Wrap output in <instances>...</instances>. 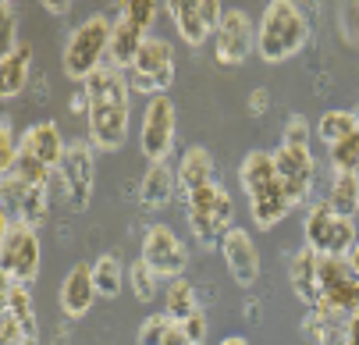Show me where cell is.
<instances>
[{
  "label": "cell",
  "instance_id": "12",
  "mask_svg": "<svg viewBox=\"0 0 359 345\" xmlns=\"http://www.w3.org/2000/svg\"><path fill=\"white\" fill-rule=\"evenodd\" d=\"M142 260L157 271L161 278L178 281L189 267V250L168 224H149L142 235Z\"/></svg>",
  "mask_w": 359,
  "mask_h": 345
},
{
  "label": "cell",
  "instance_id": "21",
  "mask_svg": "<svg viewBox=\"0 0 359 345\" xmlns=\"http://www.w3.org/2000/svg\"><path fill=\"white\" fill-rule=\"evenodd\" d=\"M203 185H214V157H210V150H203V146H192V150H185L182 161H178V189L189 196Z\"/></svg>",
  "mask_w": 359,
  "mask_h": 345
},
{
  "label": "cell",
  "instance_id": "15",
  "mask_svg": "<svg viewBox=\"0 0 359 345\" xmlns=\"http://www.w3.org/2000/svg\"><path fill=\"white\" fill-rule=\"evenodd\" d=\"M96 281H93V264H75L68 274H65V281H61V310H65V317H72V320H79V317H86L89 310H93V303H96Z\"/></svg>",
  "mask_w": 359,
  "mask_h": 345
},
{
  "label": "cell",
  "instance_id": "30",
  "mask_svg": "<svg viewBox=\"0 0 359 345\" xmlns=\"http://www.w3.org/2000/svg\"><path fill=\"white\" fill-rule=\"evenodd\" d=\"M157 281H161V274L153 271L142 257L128 267V285H132V292H135V299H139V303H149L153 295H157Z\"/></svg>",
  "mask_w": 359,
  "mask_h": 345
},
{
  "label": "cell",
  "instance_id": "41",
  "mask_svg": "<svg viewBox=\"0 0 359 345\" xmlns=\"http://www.w3.org/2000/svg\"><path fill=\"white\" fill-rule=\"evenodd\" d=\"M43 8H46L50 15H68L72 4H68V0H57V4H54V0H43Z\"/></svg>",
  "mask_w": 359,
  "mask_h": 345
},
{
  "label": "cell",
  "instance_id": "13",
  "mask_svg": "<svg viewBox=\"0 0 359 345\" xmlns=\"http://www.w3.org/2000/svg\"><path fill=\"white\" fill-rule=\"evenodd\" d=\"M274 164H278V178L288 192L292 207H302L310 200V189H313V171H317V161L310 150H299V146H278L274 150Z\"/></svg>",
  "mask_w": 359,
  "mask_h": 345
},
{
  "label": "cell",
  "instance_id": "7",
  "mask_svg": "<svg viewBox=\"0 0 359 345\" xmlns=\"http://www.w3.org/2000/svg\"><path fill=\"white\" fill-rule=\"evenodd\" d=\"M175 132H178V111L175 100L168 93L161 96H149L146 111H142V128H139V150L149 164H161L171 157V146H175Z\"/></svg>",
  "mask_w": 359,
  "mask_h": 345
},
{
  "label": "cell",
  "instance_id": "3",
  "mask_svg": "<svg viewBox=\"0 0 359 345\" xmlns=\"http://www.w3.org/2000/svg\"><path fill=\"white\" fill-rule=\"evenodd\" d=\"M111 36H114V25L104 15H89L86 22H79L61 54L65 75L75 82H86L89 75H96L104 68V58L111 54Z\"/></svg>",
  "mask_w": 359,
  "mask_h": 345
},
{
  "label": "cell",
  "instance_id": "42",
  "mask_svg": "<svg viewBox=\"0 0 359 345\" xmlns=\"http://www.w3.org/2000/svg\"><path fill=\"white\" fill-rule=\"evenodd\" d=\"M221 345H249V341H245V338H242V334H231V338H224V341H221Z\"/></svg>",
  "mask_w": 359,
  "mask_h": 345
},
{
  "label": "cell",
  "instance_id": "33",
  "mask_svg": "<svg viewBox=\"0 0 359 345\" xmlns=\"http://www.w3.org/2000/svg\"><path fill=\"white\" fill-rule=\"evenodd\" d=\"M22 154V142H15V128H11V118L0 121V175H8L15 168Z\"/></svg>",
  "mask_w": 359,
  "mask_h": 345
},
{
  "label": "cell",
  "instance_id": "17",
  "mask_svg": "<svg viewBox=\"0 0 359 345\" xmlns=\"http://www.w3.org/2000/svg\"><path fill=\"white\" fill-rule=\"evenodd\" d=\"M288 281H292V292L310 310L320 303V257L310 250V245H302L299 253H292V260H288Z\"/></svg>",
  "mask_w": 359,
  "mask_h": 345
},
{
  "label": "cell",
  "instance_id": "8",
  "mask_svg": "<svg viewBox=\"0 0 359 345\" xmlns=\"http://www.w3.org/2000/svg\"><path fill=\"white\" fill-rule=\"evenodd\" d=\"M175 82V46L161 36H146L142 50L132 65V89L161 96Z\"/></svg>",
  "mask_w": 359,
  "mask_h": 345
},
{
  "label": "cell",
  "instance_id": "26",
  "mask_svg": "<svg viewBox=\"0 0 359 345\" xmlns=\"http://www.w3.org/2000/svg\"><path fill=\"white\" fill-rule=\"evenodd\" d=\"M355 132H359V118H355L352 111H327V114L317 121V135H320V142H327V150H331L334 142L355 135Z\"/></svg>",
  "mask_w": 359,
  "mask_h": 345
},
{
  "label": "cell",
  "instance_id": "9",
  "mask_svg": "<svg viewBox=\"0 0 359 345\" xmlns=\"http://www.w3.org/2000/svg\"><path fill=\"white\" fill-rule=\"evenodd\" d=\"M93 150H96V146H93L89 139H75V142H68L65 161H61V168H57V178H61V189H65V196H68V207H72V210H86V207H89L93 178H96Z\"/></svg>",
  "mask_w": 359,
  "mask_h": 345
},
{
  "label": "cell",
  "instance_id": "20",
  "mask_svg": "<svg viewBox=\"0 0 359 345\" xmlns=\"http://www.w3.org/2000/svg\"><path fill=\"white\" fill-rule=\"evenodd\" d=\"M288 210H292V200H288V192H285L281 182L264 189V192H256L249 200V214H252V221H256L260 231H271L274 224H281L288 217Z\"/></svg>",
  "mask_w": 359,
  "mask_h": 345
},
{
  "label": "cell",
  "instance_id": "25",
  "mask_svg": "<svg viewBox=\"0 0 359 345\" xmlns=\"http://www.w3.org/2000/svg\"><path fill=\"white\" fill-rule=\"evenodd\" d=\"M327 207L338 217H355L359 210V175H334L327 189Z\"/></svg>",
  "mask_w": 359,
  "mask_h": 345
},
{
  "label": "cell",
  "instance_id": "37",
  "mask_svg": "<svg viewBox=\"0 0 359 345\" xmlns=\"http://www.w3.org/2000/svg\"><path fill=\"white\" fill-rule=\"evenodd\" d=\"M341 345H359V310L345 320V331H341Z\"/></svg>",
  "mask_w": 359,
  "mask_h": 345
},
{
  "label": "cell",
  "instance_id": "29",
  "mask_svg": "<svg viewBox=\"0 0 359 345\" xmlns=\"http://www.w3.org/2000/svg\"><path fill=\"white\" fill-rule=\"evenodd\" d=\"M327 157H331L334 175H359V132L341 139V142H334L327 150Z\"/></svg>",
  "mask_w": 359,
  "mask_h": 345
},
{
  "label": "cell",
  "instance_id": "32",
  "mask_svg": "<svg viewBox=\"0 0 359 345\" xmlns=\"http://www.w3.org/2000/svg\"><path fill=\"white\" fill-rule=\"evenodd\" d=\"M171 327H175V320L168 317V313H153V317H146L142 324H139V345H164V338L171 334Z\"/></svg>",
  "mask_w": 359,
  "mask_h": 345
},
{
  "label": "cell",
  "instance_id": "19",
  "mask_svg": "<svg viewBox=\"0 0 359 345\" xmlns=\"http://www.w3.org/2000/svg\"><path fill=\"white\" fill-rule=\"evenodd\" d=\"M238 182H242V192L249 196V200H252L256 192L278 185L281 178H278L274 154H267V150H249V154L242 157V164H238Z\"/></svg>",
  "mask_w": 359,
  "mask_h": 345
},
{
  "label": "cell",
  "instance_id": "23",
  "mask_svg": "<svg viewBox=\"0 0 359 345\" xmlns=\"http://www.w3.org/2000/svg\"><path fill=\"white\" fill-rule=\"evenodd\" d=\"M29 68H32V46L18 43L11 54L0 58V96H18L29 82Z\"/></svg>",
  "mask_w": 359,
  "mask_h": 345
},
{
  "label": "cell",
  "instance_id": "39",
  "mask_svg": "<svg viewBox=\"0 0 359 345\" xmlns=\"http://www.w3.org/2000/svg\"><path fill=\"white\" fill-rule=\"evenodd\" d=\"M164 345H192V341H189V334H185V331L175 324V327H171V334L164 338Z\"/></svg>",
  "mask_w": 359,
  "mask_h": 345
},
{
  "label": "cell",
  "instance_id": "27",
  "mask_svg": "<svg viewBox=\"0 0 359 345\" xmlns=\"http://www.w3.org/2000/svg\"><path fill=\"white\" fill-rule=\"evenodd\" d=\"M93 281H96V292L104 295V299H114V295L121 292V285H125L121 260H118L114 253L96 257V264H93Z\"/></svg>",
  "mask_w": 359,
  "mask_h": 345
},
{
  "label": "cell",
  "instance_id": "35",
  "mask_svg": "<svg viewBox=\"0 0 359 345\" xmlns=\"http://www.w3.org/2000/svg\"><path fill=\"white\" fill-rule=\"evenodd\" d=\"M285 146H299V150H310V125H306V118H288L285 125V135H281Z\"/></svg>",
  "mask_w": 359,
  "mask_h": 345
},
{
  "label": "cell",
  "instance_id": "5",
  "mask_svg": "<svg viewBox=\"0 0 359 345\" xmlns=\"http://www.w3.org/2000/svg\"><path fill=\"white\" fill-rule=\"evenodd\" d=\"M185 217H189V228H192L196 242L210 250V245H221V238L231 231L235 203H231V196L214 182V185H203V189L185 196Z\"/></svg>",
  "mask_w": 359,
  "mask_h": 345
},
{
  "label": "cell",
  "instance_id": "36",
  "mask_svg": "<svg viewBox=\"0 0 359 345\" xmlns=\"http://www.w3.org/2000/svg\"><path fill=\"white\" fill-rule=\"evenodd\" d=\"M185 334H189V341L192 345H203V341H207V317H203V310H196L185 324H178Z\"/></svg>",
  "mask_w": 359,
  "mask_h": 345
},
{
  "label": "cell",
  "instance_id": "31",
  "mask_svg": "<svg viewBox=\"0 0 359 345\" xmlns=\"http://www.w3.org/2000/svg\"><path fill=\"white\" fill-rule=\"evenodd\" d=\"M157 0H125L121 4V18L125 22H132L135 29H142V32H149V25H153V18H157Z\"/></svg>",
  "mask_w": 359,
  "mask_h": 345
},
{
  "label": "cell",
  "instance_id": "10",
  "mask_svg": "<svg viewBox=\"0 0 359 345\" xmlns=\"http://www.w3.org/2000/svg\"><path fill=\"white\" fill-rule=\"evenodd\" d=\"M256 46V29L249 22L245 11L238 8H224L221 11V22L214 29V50H217V61L224 68H235V65H245L249 54Z\"/></svg>",
  "mask_w": 359,
  "mask_h": 345
},
{
  "label": "cell",
  "instance_id": "18",
  "mask_svg": "<svg viewBox=\"0 0 359 345\" xmlns=\"http://www.w3.org/2000/svg\"><path fill=\"white\" fill-rule=\"evenodd\" d=\"M175 192H178V168H171L168 161L149 164V171L139 182V203L146 210H161L175 200Z\"/></svg>",
  "mask_w": 359,
  "mask_h": 345
},
{
  "label": "cell",
  "instance_id": "24",
  "mask_svg": "<svg viewBox=\"0 0 359 345\" xmlns=\"http://www.w3.org/2000/svg\"><path fill=\"white\" fill-rule=\"evenodd\" d=\"M0 313L15 317V320L25 327L29 345H36V341H39V324H36V306H32L29 285H4V306H0Z\"/></svg>",
  "mask_w": 359,
  "mask_h": 345
},
{
  "label": "cell",
  "instance_id": "2",
  "mask_svg": "<svg viewBox=\"0 0 359 345\" xmlns=\"http://www.w3.org/2000/svg\"><path fill=\"white\" fill-rule=\"evenodd\" d=\"M306 39H310V22L302 18V11L292 0H271L256 29V54L267 65H285L302 50Z\"/></svg>",
  "mask_w": 359,
  "mask_h": 345
},
{
  "label": "cell",
  "instance_id": "11",
  "mask_svg": "<svg viewBox=\"0 0 359 345\" xmlns=\"http://www.w3.org/2000/svg\"><path fill=\"white\" fill-rule=\"evenodd\" d=\"M164 8H168L178 36L189 46L207 43L214 36L217 22H221V11H224V4H217V0H171V4H164Z\"/></svg>",
  "mask_w": 359,
  "mask_h": 345
},
{
  "label": "cell",
  "instance_id": "28",
  "mask_svg": "<svg viewBox=\"0 0 359 345\" xmlns=\"http://www.w3.org/2000/svg\"><path fill=\"white\" fill-rule=\"evenodd\" d=\"M196 310H199V306H196V292H192V285H189L185 278L171 281V288H168V295H164V313H168L175 324H185Z\"/></svg>",
  "mask_w": 359,
  "mask_h": 345
},
{
  "label": "cell",
  "instance_id": "1",
  "mask_svg": "<svg viewBox=\"0 0 359 345\" xmlns=\"http://www.w3.org/2000/svg\"><path fill=\"white\" fill-rule=\"evenodd\" d=\"M128 93L132 82L125 72L104 65L96 75L86 79V121H89V142L96 150H121L128 135Z\"/></svg>",
  "mask_w": 359,
  "mask_h": 345
},
{
  "label": "cell",
  "instance_id": "6",
  "mask_svg": "<svg viewBox=\"0 0 359 345\" xmlns=\"http://www.w3.org/2000/svg\"><path fill=\"white\" fill-rule=\"evenodd\" d=\"M302 235H306V245H310L317 257H348V250L359 242L355 238V221L352 217H338L327 207V200L313 203L310 210H306Z\"/></svg>",
  "mask_w": 359,
  "mask_h": 345
},
{
  "label": "cell",
  "instance_id": "14",
  "mask_svg": "<svg viewBox=\"0 0 359 345\" xmlns=\"http://www.w3.org/2000/svg\"><path fill=\"white\" fill-rule=\"evenodd\" d=\"M221 257L228 264V274L242 285V288H252L256 278H260V253H256V242L245 228H231L224 238H221Z\"/></svg>",
  "mask_w": 359,
  "mask_h": 345
},
{
  "label": "cell",
  "instance_id": "38",
  "mask_svg": "<svg viewBox=\"0 0 359 345\" xmlns=\"http://www.w3.org/2000/svg\"><path fill=\"white\" fill-rule=\"evenodd\" d=\"M249 111H267V89H252V96H249Z\"/></svg>",
  "mask_w": 359,
  "mask_h": 345
},
{
  "label": "cell",
  "instance_id": "34",
  "mask_svg": "<svg viewBox=\"0 0 359 345\" xmlns=\"http://www.w3.org/2000/svg\"><path fill=\"white\" fill-rule=\"evenodd\" d=\"M18 46V22H15V8L0 4V58L11 54Z\"/></svg>",
  "mask_w": 359,
  "mask_h": 345
},
{
  "label": "cell",
  "instance_id": "16",
  "mask_svg": "<svg viewBox=\"0 0 359 345\" xmlns=\"http://www.w3.org/2000/svg\"><path fill=\"white\" fill-rule=\"evenodd\" d=\"M18 142H22L25 154H32V157H36L39 164H46L50 171L61 168L65 150H68V142H65V135H61V128H57L54 121H36V125H29Z\"/></svg>",
  "mask_w": 359,
  "mask_h": 345
},
{
  "label": "cell",
  "instance_id": "40",
  "mask_svg": "<svg viewBox=\"0 0 359 345\" xmlns=\"http://www.w3.org/2000/svg\"><path fill=\"white\" fill-rule=\"evenodd\" d=\"M345 264H348V271H352V278L359 281V242L348 250V257H345Z\"/></svg>",
  "mask_w": 359,
  "mask_h": 345
},
{
  "label": "cell",
  "instance_id": "4",
  "mask_svg": "<svg viewBox=\"0 0 359 345\" xmlns=\"http://www.w3.org/2000/svg\"><path fill=\"white\" fill-rule=\"evenodd\" d=\"M39 260L43 250L36 228L4 210V217H0V274H4V285H32L39 274Z\"/></svg>",
  "mask_w": 359,
  "mask_h": 345
},
{
  "label": "cell",
  "instance_id": "22",
  "mask_svg": "<svg viewBox=\"0 0 359 345\" xmlns=\"http://www.w3.org/2000/svg\"><path fill=\"white\" fill-rule=\"evenodd\" d=\"M142 43H146V32L135 29L132 22L118 18V22H114V36H111V54H107L111 68H118V72L128 68V72H132V65H135V58H139V50H142Z\"/></svg>",
  "mask_w": 359,
  "mask_h": 345
}]
</instances>
